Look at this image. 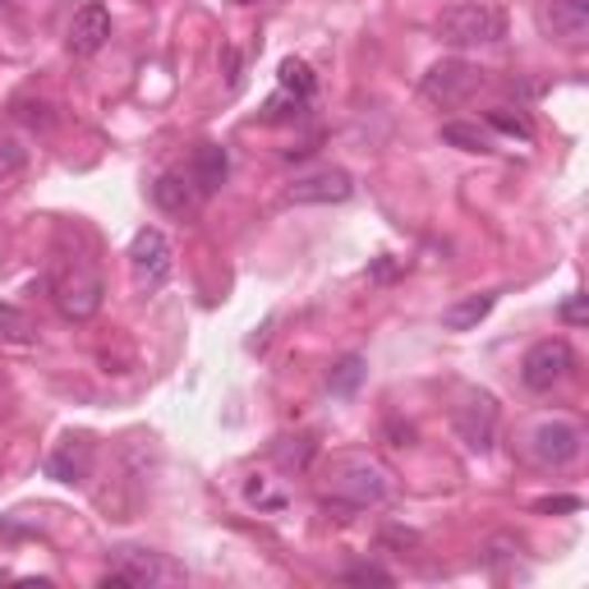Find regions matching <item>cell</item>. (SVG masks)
Segmentation results:
<instances>
[{
  "instance_id": "obj_16",
  "label": "cell",
  "mask_w": 589,
  "mask_h": 589,
  "mask_svg": "<svg viewBox=\"0 0 589 589\" xmlns=\"http://www.w3.org/2000/svg\"><path fill=\"white\" fill-rule=\"evenodd\" d=\"M492 308H498V295L492 291H479V295H465V299H456V304H447L443 308V327L447 332H475Z\"/></svg>"
},
{
  "instance_id": "obj_21",
  "label": "cell",
  "mask_w": 589,
  "mask_h": 589,
  "mask_svg": "<svg viewBox=\"0 0 589 589\" xmlns=\"http://www.w3.org/2000/svg\"><path fill=\"white\" fill-rule=\"evenodd\" d=\"M484 120H488V130H498V134H511V139H525V143L535 139V125H530V120H525L520 111H507V106H498V111H488Z\"/></svg>"
},
{
  "instance_id": "obj_25",
  "label": "cell",
  "mask_w": 589,
  "mask_h": 589,
  "mask_svg": "<svg viewBox=\"0 0 589 589\" xmlns=\"http://www.w3.org/2000/svg\"><path fill=\"white\" fill-rule=\"evenodd\" d=\"M0 332H10V336H28V332H33V323H28V314H19L14 304H0Z\"/></svg>"
},
{
  "instance_id": "obj_28",
  "label": "cell",
  "mask_w": 589,
  "mask_h": 589,
  "mask_svg": "<svg viewBox=\"0 0 589 589\" xmlns=\"http://www.w3.org/2000/svg\"><path fill=\"white\" fill-rule=\"evenodd\" d=\"M222 65H226V83H231V88H240V55H235V47H226V51H222Z\"/></svg>"
},
{
  "instance_id": "obj_18",
  "label": "cell",
  "mask_w": 589,
  "mask_h": 589,
  "mask_svg": "<svg viewBox=\"0 0 589 589\" xmlns=\"http://www.w3.org/2000/svg\"><path fill=\"white\" fill-rule=\"evenodd\" d=\"M314 88H318V79H314V70L304 65V60H282V92H291L295 102H304L308 106V98H314Z\"/></svg>"
},
{
  "instance_id": "obj_5",
  "label": "cell",
  "mask_w": 589,
  "mask_h": 589,
  "mask_svg": "<svg viewBox=\"0 0 589 589\" xmlns=\"http://www.w3.org/2000/svg\"><path fill=\"white\" fill-rule=\"evenodd\" d=\"M171 272H175V250H171V240L158 231V226H143L130 244V276H134V286L143 295L152 291H162L171 282Z\"/></svg>"
},
{
  "instance_id": "obj_32",
  "label": "cell",
  "mask_w": 589,
  "mask_h": 589,
  "mask_svg": "<svg viewBox=\"0 0 589 589\" xmlns=\"http://www.w3.org/2000/svg\"><path fill=\"white\" fill-rule=\"evenodd\" d=\"M0 6H6V0H0Z\"/></svg>"
},
{
  "instance_id": "obj_24",
  "label": "cell",
  "mask_w": 589,
  "mask_h": 589,
  "mask_svg": "<svg viewBox=\"0 0 589 589\" xmlns=\"http://www.w3.org/2000/svg\"><path fill=\"white\" fill-rule=\"evenodd\" d=\"M47 111H51V106H47V102H33V98H23V102L14 106V115L23 120V125H42V130L51 125V115H47Z\"/></svg>"
},
{
  "instance_id": "obj_12",
  "label": "cell",
  "mask_w": 589,
  "mask_h": 589,
  "mask_svg": "<svg viewBox=\"0 0 589 589\" xmlns=\"http://www.w3.org/2000/svg\"><path fill=\"white\" fill-rule=\"evenodd\" d=\"M111 42V10L106 6H79L74 19H70V33H65V47L74 55H98L102 47Z\"/></svg>"
},
{
  "instance_id": "obj_20",
  "label": "cell",
  "mask_w": 589,
  "mask_h": 589,
  "mask_svg": "<svg viewBox=\"0 0 589 589\" xmlns=\"http://www.w3.org/2000/svg\"><path fill=\"white\" fill-rule=\"evenodd\" d=\"M359 383H364V355H346V359L332 368V378H327L332 396H355Z\"/></svg>"
},
{
  "instance_id": "obj_23",
  "label": "cell",
  "mask_w": 589,
  "mask_h": 589,
  "mask_svg": "<svg viewBox=\"0 0 589 589\" xmlns=\"http://www.w3.org/2000/svg\"><path fill=\"white\" fill-rule=\"evenodd\" d=\"M244 498H250L254 507H267V511H286V498H276V492H267L263 479H250L244 484Z\"/></svg>"
},
{
  "instance_id": "obj_1",
  "label": "cell",
  "mask_w": 589,
  "mask_h": 589,
  "mask_svg": "<svg viewBox=\"0 0 589 589\" xmlns=\"http://www.w3.org/2000/svg\"><path fill=\"white\" fill-rule=\"evenodd\" d=\"M323 488L332 502L351 507V511H368L392 498V470L374 456H336Z\"/></svg>"
},
{
  "instance_id": "obj_17",
  "label": "cell",
  "mask_w": 589,
  "mask_h": 589,
  "mask_svg": "<svg viewBox=\"0 0 589 589\" xmlns=\"http://www.w3.org/2000/svg\"><path fill=\"white\" fill-rule=\"evenodd\" d=\"M443 143L460 148V152H492V134L479 125H460V120H447L443 125Z\"/></svg>"
},
{
  "instance_id": "obj_26",
  "label": "cell",
  "mask_w": 589,
  "mask_h": 589,
  "mask_svg": "<svg viewBox=\"0 0 589 589\" xmlns=\"http://www.w3.org/2000/svg\"><path fill=\"white\" fill-rule=\"evenodd\" d=\"M304 111V102H295L291 92H276V98L267 102V120H291V115H299Z\"/></svg>"
},
{
  "instance_id": "obj_4",
  "label": "cell",
  "mask_w": 589,
  "mask_h": 589,
  "mask_svg": "<svg viewBox=\"0 0 589 589\" xmlns=\"http://www.w3.org/2000/svg\"><path fill=\"white\" fill-rule=\"evenodd\" d=\"M55 304H60V314H65V318L88 323L102 308V276L92 272L83 258L55 263Z\"/></svg>"
},
{
  "instance_id": "obj_11",
  "label": "cell",
  "mask_w": 589,
  "mask_h": 589,
  "mask_svg": "<svg viewBox=\"0 0 589 589\" xmlns=\"http://www.w3.org/2000/svg\"><path fill=\"white\" fill-rule=\"evenodd\" d=\"M539 28L552 42L580 47L589 38V0H548L539 10Z\"/></svg>"
},
{
  "instance_id": "obj_15",
  "label": "cell",
  "mask_w": 589,
  "mask_h": 589,
  "mask_svg": "<svg viewBox=\"0 0 589 589\" xmlns=\"http://www.w3.org/2000/svg\"><path fill=\"white\" fill-rule=\"evenodd\" d=\"M152 203H158L162 212H171V216H190L199 207V190L190 184V175L166 171V175H158V184H152Z\"/></svg>"
},
{
  "instance_id": "obj_19",
  "label": "cell",
  "mask_w": 589,
  "mask_h": 589,
  "mask_svg": "<svg viewBox=\"0 0 589 589\" xmlns=\"http://www.w3.org/2000/svg\"><path fill=\"white\" fill-rule=\"evenodd\" d=\"M314 451H318L314 438H282V443L272 447V456H276V465H282V470H304V465L314 460Z\"/></svg>"
},
{
  "instance_id": "obj_6",
  "label": "cell",
  "mask_w": 589,
  "mask_h": 589,
  "mask_svg": "<svg viewBox=\"0 0 589 589\" xmlns=\"http://www.w3.org/2000/svg\"><path fill=\"white\" fill-rule=\"evenodd\" d=\"M479 88H484V70L470 65V60H460V55L438 60V65H433L424 74V83H419V92L433 106H460V102H470Z\"/></svg>"
},
{
  "instance_id": "obj_30",
  "label": "cell",
  "mask_w": 589,
  "mask_h": 589,
  "mask_svg": "<svg viewBox=\"0 0 589 589\" xmlns=\"http://www.w3.org/2000/svg\"><path fill=\"white\" fill-rule=\"evenodd\" d=\"M562 318H567V323H585V299H580V295H571V299L562 304Z\"/></svg>"
},
{
  "instance_id": "obj_3",
  "label": "cell",
  "mask_w": 589,
  "mask_h": 589,
  "mask_svg": "<svg viewBox=\"0 0 589 589\" xmlns=\"http://www.w3.org/2000/svg\"><path fill=\"white\" fill-rule=\"evenodd\" d=\"M184 567L171 562L166 552H152V548H115L111 552V571H106V589L111 585H125V589H158V585H180Z\"/></svg>"
},
{
  "instance_id": "obj_10",
  "label": "cell",
  "mask_w": 589,
  "mask_h": 589,
  "mask_svg": "<svg viewBox=\"0 0 589 589\" xmlns=\"http://www.w3.org/2000/svg\"><path fill=\"white\" fill-rule=\"evenodd\" d=\"M351 194H355L351 171L327 166V171H314V175L295 180L291 190H286V203H299V207H332V203H346Z\"/></svg>"
},
{
  "instance_id": "obj_8",
  "label": "cell",
  "mask_w": 589,
  "mask_h": 589,
  "mask_svg": "<svg viewBox=\"0 0 589 589\" xmlns=\"http://www.w3.org/2000/svg\"><path fill=\"white\" fill-rule=\"evenodd\" d=\"M576 368V355H571V346L562 336H544V341H535L530 351H525V359H520V383L530 387V392H552L557 383H562L567 374Z\"/></svg>"
},
{
  "instance_id": "obj_9",
  "label": "cell",
  "mask_w": 589,
  "mask_h": 589,
  "mask_svg": "<svg viewBox=\"0 0 589 589\" xmlns=\"http://www.w3.org/2000/svg\"><path fill=\"white\" fill-rule=\"evenodd\" d=\"M456 433L470 451H488L492 447V433H498V400L488 392H465V400L456 406Z\"/></svg>"
},
{
  "instance_id": "obj_31",
  "label": "cell",
  "mask_w": 589,
  "mask_h": 589,
  "mask_svg": "<svg viewBox=\"0 0 589 589\" xmlns=\"http://www.w3.org/2000/svg\"><path fill=\"white\" fill-rule=\"evenodd\" d=\"M235 6H254V0H235Z\"/></svg>"
},
{
  "instance_id": "obj_2",
  "label": "cell",
  "mask_w": 589,
  "mask_h": 589,
  "mask_svg": "<svg viewBox=\"0 0 589 589\" xmlns=\"http://www.w3.org/2000/svg\"><path fill=\"white\" fill-rule=\"evenodd\" d=\"M433 33L447 47H498L507 38V14L498 6H484V0H465V6H451L438 14Z\"/></svg>"
},
{
  "instance_id": "obj_13",
  "label": "cell",
  "mask_w": 589,
  "mask_h": 589,
  "mask_svg": "<svg viewBox=\"0 0 589 589\" xmlns=\"http://www.w3.org/2000/svg\"><path fill=\"white\" fill-rule=\"evenodd\" d=\"M226 175H231L226 148H222V143H199V148H194V162H190V184L199 190V199L222 190Z\"/></svg>"
},
{
  "instance_id": "obj_22",
  "label": "cell",
  "mask_w": 589,
  "mask_h": 589,
  "mask_svg": "<svg viewBox=\"0 0 589 589\" xmlns=\"http://www.w3.org/2000/svg\"><path fill=\"white\" fill-rule=\"evenodd\" d=\"M28 166V148L14 139H0V184H10Z\"/></svg>"
},
{
  "instance_id": "obj_29",
  "label": "cell",
  "mask_w": 589,
  "mask_h": 589,
  "mask_svg": "<svg viewBox=\"0 0 589 589\" xmlns=\"http://www.w3.org/2000/svg\"><path fill=\"white\" fill-rule=\"evenodd\" d=\"M539 511H580V498H544Z\"/></svg>"
},
{
  "instance_id": "obj_7",
  "label": "cell",
  "mask_w": 589,
  "mask_h": 589,
  "mask_svg": "<svg viewBox=\"0 0 589 589\" xmlns=\"http://www.w3.org/2000/svg\"><path fill=\"white\" fill-rule=\"evenodd\" d=\"M580 447H585V433L567 419H548L530 433V443H525V456H530L539 470H567V465L580 460Z\"/></svg>"
},
{
  "instance_id": "obj_14",
  "label": "cell",
  "mask_w": 589,
  "mask_h": 589,
  "mask_svg": "<svg viewBox=\"0 0 589 589\" xmlns=\"http://www.w3.org/2000/svg\"><path fill=\"white\" fill-rule=\"evenodd\" d=\"M88 470H92V447H88V438L60 443V447L51 451V460H47V475L60 479V484H83Z\"/></svg>"
},
{
  "instance_id": "obj_27",
  "label": "cell",
  "mask_w": 589,
  "mask_h": 589,
  "mask_svg": "<svg viewBox=\"0 0 589 589\" xmlns=\"http://www.w3.org/2000/svg\"><path fill=\"white\" fill-rule=\"evenodd\" d=\"M346 580H355V585H392V576L378 571V567H359V571H351Z\"/></svg>"
}]
</instances>
